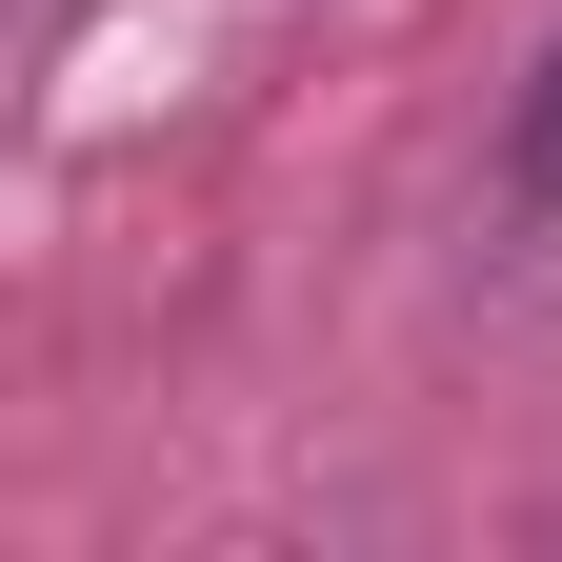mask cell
<instances>
[{
	"label": "cell",
	"mask_w": 562,
	"mask_h": 562,
	"mask_svg": "<svg viewBox=\"0 0 562 562\" xmlns=\"http://www.w3.org/2000/svg\"><path fill=\"white\" fill-rule=\"evenodd\" d=\"M503 181H522V241L562 261V60L522 81V140H503Z\"/></svg>",
	"instance_id": "cell-1"
}]
</instances>
